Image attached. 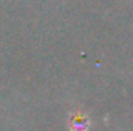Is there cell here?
Here are the masks:
<instances>
[{"label":"cell","mask_w":133,"mask_h":131,"mask_svg":"<svg viewBox=\"0 0 133 131\" xmlns=\"http://www.w3.org/2000/svg\"><path fill=\"white\" fill-rule=\"evenodd\" d=\"M70 127L71 131H87L90 127V120L85 114L76 111L70 116Z\"/></svg>","instance_id":"cell-1"}]
</instances>
